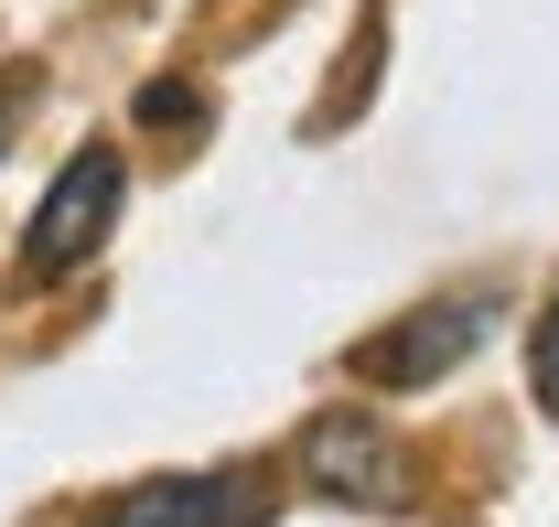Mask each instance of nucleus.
I'll list each match as a JSON object with an SVG mask.
<instances>
[{
	"label": "nucleus",
	"instance_id": "1",
	"mask_svg": "<svg viewBox=\"0 0 559 527\" xmlns=\"http://www.w3.org/2000/svg\"><path fill=\"white\" fill-rule=\"evenodd\" d=\"M290 462H301V484H312V495L366 506V517L419 506V462H409V442H399L377 409H323V420L290 442Z\"/></svg>",
	"mask_w": 559,
	"mask_h": 527
},
{
	"label": "nucleus",
	"instance_id": "2",
	"mask_svg": "<svg viewBox=\"0 0 559 527\" xmlns=\"http://www.w3.org/2000/svg\"><path fill=\"white\" fill-rule=\"evenodd\" d=\"M119 204H130V162H119L108 140H86L66 173L44 184L33 226H22V280H66V269H86L97 248H108Z\"/></svg>",
	"mask_w": 559,
	"mask_h": 527
},
{
	"label": "nucleus",
	"instance_id": "5",
	"mask_svg": "<svg viewBox=\"0 0 559 527\" xmlns=\"http://www.w3.org/2000/svg\"><path fill=\"white\" fill-rule=\"evenodd\" d=\"M527 366H538V409L559 420V302H549V324H538V355Z\"/></svg>",
	"mask_w": 559,
	"mask_h": 527
},
{
	"label": "nucleus",
	"instance_id": "4",
	"mask_svg": "<svg viewBox=\"0 0 559 527\" xmlns=\"http://www.w3.org/2000/svg\"><path fill=\"white\" fill-rule=\"evenodd\" d=\"M259 517V473H151L130 495H108L86 527H248Z\"/></svg>",
	"mask_w": 559,
	"mask_h": 527
},
{
	"label": "nucleus",
	"instance_id": "6",
	"mask_svg": "<svg viewBox=\"0 0 559 527\" xmlns=\"http://www.w3.org/2000/svg\"><path fill=\"white\" fill-rule=\"evenodd\" d=\"M22 108H33V86H0V151H11V130H22Z\"/></svg>",
	"mask_w": 559,
	"mask_h": 527
},
{
	"label": "nucleus",
	"instance_id": "3",
	"mask_svg": "<svg viewBox=\"0 0 559 527\" xmlns=\"http://www.w3.org/2000/svg\"><path fill=\"white\" fill-rule=\"evenodd\" d=\"M495 291H452V302H419V313H399V333H377L366 355H355V377H377V388H430V377H452L474 344L495 333Z\"/></svg>",
	"mask_w": 559,
	"mask_h": 527
}]
</instances>
